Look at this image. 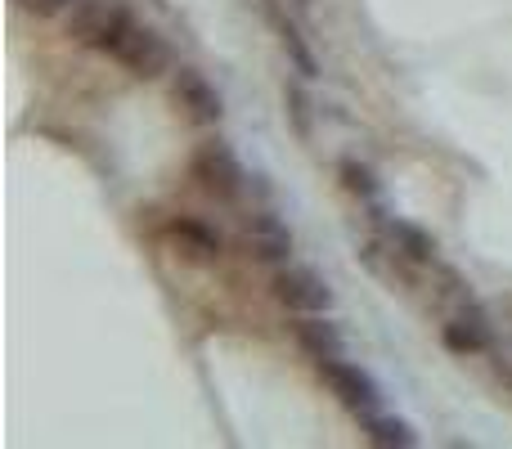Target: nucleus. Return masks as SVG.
I'll return each mask as SVG.
<instances>
[{
  "label": "nucleus",
  "mask_w": 512,
  "mask_h": 449,
  "mask_svg": "<svg viewBox=\"0 0 512 449\" xmlns=\"http://www.w3.org/2000/svg\"><path fill=\"white\" fill-rule=\"evenodd\" d=\"M135 23H140V18H135L122 0H77L72 14L63 18V32H68L77 45H86V50L113 59L117 45L131 36Z\"/></svg>",
  "instance_id": "1"
},
{
  "label": "nucleus",
  "mask_w": 512,
  "mask_h": 449,
  "mask_svg": "<svg viewBox=\"0 0 512 449\" xmlns=\"http://www.w3.org/2000/svg\"><path fill=\"white\" fill-rule=\"evenodd\" d=\"M189 185L216 207H234L243 198V189L252 185V176L243 171V162L234 158V149L225 140H207L189 158Z\"/></svg>",
  "instance_id": "2"
},
{
  "label": "nucleus",
  "mask_w": 512,
  "mask_h": 449,
  "mask_svg": "<svg viewBox=\"0 0 512 449\" xmlns=\"http://www.w3.org/2000/svg\"><path fill=\"white\" fill-rule=\"evenodd\" d=\"M319 382L328 387V396H337V405L355 418H369L382 409V387L369 369L351 364L346 355H328V360H315Z\"/></svg>",
  "instance_id": "3"
},
{
  "label": "nucleus",
  "mask_w": 512,
  "mask_h": 449,
  "mask_svg": "<svg viewBox=\"0 0 512 449\" xmlns=\"http://www.w3.org/2000/svg\"><path fill=\"white\" fill-rule=\"evenodd\" d=\"M162 243L189 265H221L225 261V234L216 229L207 216H194V212H176L162 221Z\"/></svg>",
  "instance_id": "4"
},
{
  "label": "nucleus",
  "mask_w": 512,
  "mask_h": 449,
  "mask_svg": "<svg viewBox=\"0 0 512 449\" xmlns=\"http://www.w3.org/2000/svg\"><path fill=\"white\" fill-rule=\"evenodd\" d=\"M171 99H176V108L185 113V122L198 126V131H212V126L225 122V95L194 63H176V68H171Z\"/></svg>",
  "instance_id": "5"
},
{
  "label": "nucleus",
  "mask_w": 512,
  "mask_h": 449,
  "mask_svg": "<svg viewBox=\"0 0 512 449\" xmlns=\"http://www.w3.org/2000/svg\"><path fill=\"white\" fill-rule=\"evenodd\" d=\"M270 292L292 315H328V310H333V288H328V279L319 270H310V265H292V261L279 265V270L270 274Z\"/></svg>",
  "instance_id": "6"
},
{
  "label": "nucleus",
  "mask_w": 512,
  "mask_h": 449,
  "mask_svg": "<svg viewBox=\"0 0 512 449\" xmlns=\"http://www.w3.org/2000/svg\"><path fill=\"white\" fill-rule=\"evenodd\" d=\"M243 247H248L252 261L279 270V265L292 261V252H297V238H292V225L283 221L274 207H252V212L243 216Z\"/></svg>",
  "instance_id": "7"
},
{
  "label": "nucleus",
  "mask_w": 512,
  "mask_h": 449,
  "mask_svg": "<svg viewBox=\"0 0 512 449\" xmlns=\"http://www.w3.org/2000/svg\"><path fill=\"white\" fill-rule=\"evenodd\" d=\"M113 63L126 72V77H135V81H162V77H171V68H176L171 45L162 41L149 23H135L131 27V36L117 45Z\"/></svg>",
  "instance_id": "8"
},
{
  "label": "nucleus",
  "mask_w": 512,
  "mask_h": 449,
  "mask_svg": "<svg viewBox=\"0 0 512 449\" xmlns=\"http://www.w3.org/2000/svg\"><path fill=\"white\" fill-rule=\"evenodd\" d=\"M441 346L450 355H459V360H477V355H486L490 346H495V324H490L486 306H481L477 297L463 301V306H454L450 315H445Z\"/></svg>",
  "instance_id": "9"
},
{
  "label": "nucleus",
  "mask_w": 512,
  "mask_h": 449,
  "mask_svg": "<svg viewBox=\"0 0 512 449\" xmlns=\"http://www.w3.org/2000/svg\"><path fill=\"white\" fill-rule=\"evenodd\" d=\"M369 225L382 229V234L396 243L400 256H409L414 265H432L441 256V243H436L432 229H423L418 221H405V216H391L382 203H369Z\"/></svg>",
  "instance_id": "10"
},
{
  "label": "nucleus",
  "mask_w": 512,
  "mask_h": 449,
  "mask_svg": "<svg viewBox=\"0 0 512 449\" xmlns=\"http://www.w3.org/2000/svg\"><path fill=\"white\" fill-rule=\"evenodd\" d=\"M292 342L301 346V355H306L310 364L328 360V355H342V333H337V324L328 315H297Z\"/></svg>",
  "instance_id": "11"
},
{
  "label": "nucleus",
  "mask_w": 512,
  "mask_h": 449,
  "mask_svg": "<svg viewBox=\"0 0 512 449\" xmlns=\"http://www.w3.org/2000/svg\"><path fill=\"white\" fill-rule=\"evenodd\" d=\"M283 117H288V131L297 135V144H310L319 131V108H315V95H310L306 77L297 81H283Z\"/></svg>",
  "instance_id": "12"
},
{
  "label": "nucleus",
  "mask_w": 512,
  "mask_h": 449,
  "mask_svg": "<svg viewBox=\"0 0 512 449\" xmlns=\"http://www.w3.org/2000/svg\"><path fill=\"white\" fill-rule=\"evenodd\" d=\"M360 423H364V441L373 449H414L418 445V432L396 414H382L378 409V414L360 418Z\"/></svg>",
  "instance_id": "13"
},
{
  "label": "nucleus",
  "mask_w": 512,
  "mask_h": 449,
  "mask_svg": "<svg viewBox=\"0 0 512 449\" xmlns=\"http://www.w3.org/2000/svg\"><path fill=\"white\" fill-rule=\"evenodd\" d=\"M337 180H342V189L355 198V203H378L382 198V180H378V171L369 167L364 158H355V153H346L342 162H337Z\"/></svg>",
  "instance_id": "14"
},
{
  "label": "nucleus",
  "mask_w": 512,
  "mask_h": 449,
  "mask_svg": "<svg viewBox=\"0 0 512 449\" xmlns=\"http://www.w3.org/2000/svg\"><path fill=\"white\" fill-rule=\"evenodd\" d=\"M14 5L32 18H68L77 0H14Z\"/></svg>",
  "instance_id": "15"
}]
</instances>
